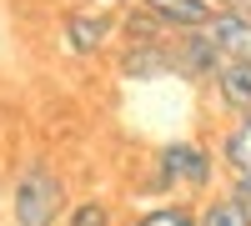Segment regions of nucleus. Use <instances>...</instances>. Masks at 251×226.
<instances>
[{
    "label": "nucleus",
    "instance_id": "nucleus-1",
    "mask_svg": "<svg viewBox=\"0 0 251 226\" xmlns=\"http://www.w3.org/2000/svg\"><path fill=\"white\" fill-rule=\"evenodd\" d=\"M5 206H10V226H60L71 206V186L50 161H25Z\"/></svg>",
    "mask_w": 251,
    "mask_h": 226
},
{
    "label": "nucleus",
    "instance_id": "nucleus-2",
    "mask_svg": "<svg viewBox=\"0 0 251 226\" xmlns=\"http://www.w3.org/2000/svg\"><path fill=\"white\" fill-rule=\"evenodd\" d=\"M156 181H161V191L206 196L221 181V156L206 141H166L156 151Z\"/></svg>",
    "mask_w": 251,
    "mask_h": 226
},
{
    "label": "nucleus",
    "instance_id": "nucleus-3",
    "mask_svg": "<svg viewBox=\"0 0 251 226\" xmlns=\"http://www.w3.org/2000/svg\"><path fill=\"white\" fill-rule=\"evenodd\" d=\"M171 60H176V75H186L191 86H211V75L221 71V50H216V40L201 30H176L171 35Z\"/></svg>",
    "mask_w": 251,
    "mask_h": 226
},
{
    "label": "nucleus",
    "instance_id": "nucleus-4",
    "mask_svg": "<svg viewBox=\"0 0 251 226\" xmlns=\"http://www.w3.org/2000/svg\"><path fill=\"white\" fill-rule=\"evenodd\" d=\"M60 35H66V46L75 50V55H100L116 40V10L111 5H80V10H71L66 15V25H60Z\"/></svg>",
    "mask_w": 251,
    "mask_h": 226
},
{
    "label": "nucleus",
    "instance_id": "nucleus-5",
    "mask_svg": "<svg viewBox=\"0 0 251 226\" xmlns=\"http://www.w3.org/2000/svg\"><path fill=\"white\" fill-rule=\"evenodd\" d=\"M211 100H216V111L221 116H241L251 111V55H226L221 60V71L211 75Z\"/></svg>",
    "mask_w": 251,
    "mask_h": 226
},
{
    "label": "nucleus",
    "instance_id": "nucleus-6",
    "mask_svg": "<svg viewBox=\"0 0 251 226\" xmlns=\"http://www.w3.org/2000/svg\"><path fill=\"white\" fill-rule=\"evenodd\" d=\"M206 35L216 40L221 55H251V10L246 5H226L206 20Z\"/></svg>",
    "mask_w": 251,
    "mask_h": 226
},
{
    "label": "nucleus",
    "instance_id": "nucleus-7",
    "mask_svg": "<svg viewBox=\"0 0 251 226\" xmlns=\"http://www.w3.org/2000/svg\"><path fill=\"white\" fill-rule=\"evenodd\" d=\"M121 71H126V80H161V75H176L171 40H146V46H126Z\"/></svg>",
    "mask_w": 251,
    "mask_h": 226
},
{
    "label": "nucleus",
    "instance_id": "nucleus-8",
    "mask_svg": "<svg viewBox=\"0 0 251 226\" xmlns=\"http://www.w3.org/2000/svg\"><path fill=\"white\" fill-rule=\"evenodd\" d=\"M216 156H221V171H251V111L241 116H226V131L216 136Z\"/></svg>",
    "mask_w": 251,
    "mask_h": 226
},
{
    "label": "nucleus",
    "instance_id": "nucleus-9",
    "mask_svg": "<svg viewBox=\"0 0 251 226\" xmlns=\"http://www.w3.org/2000/svg\"><path fill=\"white\" fill-rule=\"evenodd\" d=\"M146 10H151L166 30H201L206 20L216 15L211 0H141Z\"/></svg>",
    "mask_w": 251,
    "mask_h": 226
},
{
    "label": "nucleus",
    "instance_id": "nucleus-10",
    "mask_svg": "<svg viewBox=\"0 0 251 226\" xmlns=\"http://www.w3.org/2000/svg\"><path fill=\"white\" fill-rule=\"evenodd\" d=\"M196 226H251V211L226 186H216V191L196 196Z\"/></svg>",
    "mask_w": 251,
    "mask_h": 226
},
{
    "label": "nucleus",
    "instance_id": "nucleus-11",
    "mask_svg": "<svg viewBox=\"0 0 251 226\" xmlns=\"http://www.w3.org/2000/svg\"><path fill=\"white\" fill-rule=\"evenodd\" d=\"M126 226H196V201H161V206L136 211Z\"/></svg>",
    "mask_w": 251,
    "mask_h": 226
},
{
    "label": "nucleus",
    "instance_id": "nucleus-12",
    "mask_svg": "<svg viewBox=\"0 0 251 226\" xmlns=\"http://www.w3.org/2000/svg\"><path fill=\"white\" fill-rule=\"evenodd\" d=\"M66 226H116V211L100 196H80V201L66 206Z\"/></svg>",
    "mask_w": 251,
    "mask_h": 226
},
{
    "label": "nucleus",
    "instance_id": "nucleus-13",
    "mask_svg": "<svg viewBox=\"0 0 251 226\" xmlns=\"http://www.w3.org/2000/svg\"><path fill=\"white\" fill-rule=\"evenodd\" d=\"M226 191H231L241 206L251 211V171H231V176H226Z\"/></svg>",
    "mask_w": 251,
    "mask_h": 226
},
{
    "label": "nucleus",
    "instance_id": "nucleus-14",
    "mask_svg": "<svg viewBox=\"0 0 251 226\" xmlns=\"http://www.w3.org/2000/svg\"><path fill=\"white\" fill-rule=\"evenodd\" d=\"M96 5H111V10H121V5H131V0H96Z\"/></svg>",
    "mask_w": 251,
    "mask_h": 226
},
{
    "label": "nucleus",
    "instance_id": "nucleus-15",
    "mask_svg": "<svg viewBox=\"0 0 251 226\" xmlns=\"http://www.w3.org/2000/svg\"><path fill=\"white\" fill-rule=\"evenodd\" d=\"M211 5H216V10H226V5H246V0H211Z\"/></svg>",
    "mask_w": 251,
    "mask_h": 226
},
{
    "label": "nucleus",
    "instance_id": "nucleus-16",
    "mask_svg": "<svg viewBox=\"0 0 251 226\" xmlns=\"http://www.w3.org/2000/svg\"><path fill=\"white\" fill-rule=\"evenodd\" d=\"M0 206H5V196H0Z\"/></svg>",
    "mask_w": 251,
    "mask_h": 226
},
{
    "label": "nucleus",
    "instance_id": "nucleus-17",
    "mask_svg": "<svg viewBox=\"0 0 251 226\" xmlns=\"http://www.w3.org/2000/svg\"><path fill=\"white\" fill-rule=\"evenodd\" d=\"M246 10H251V0H246Z\"/></svg>",
    "mask_w": 251,
    "mask_h": 226
}]
</instances>
